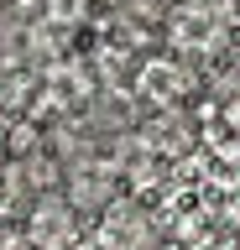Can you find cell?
<instances>
[{"instance_id": "6da1fadb", "label": "cell", "mask_w": 240, "mask_h": 250, "mask_svg": "<svg viewBox=\"0 0 240 250\" xmlns=\"http://www.w3.org/2000/svg\"><path fill=\"white\" fill-rule=\"evenodd\" d=\"M230 16H240V0H230Z\"/></svg>"}]
</instances>
